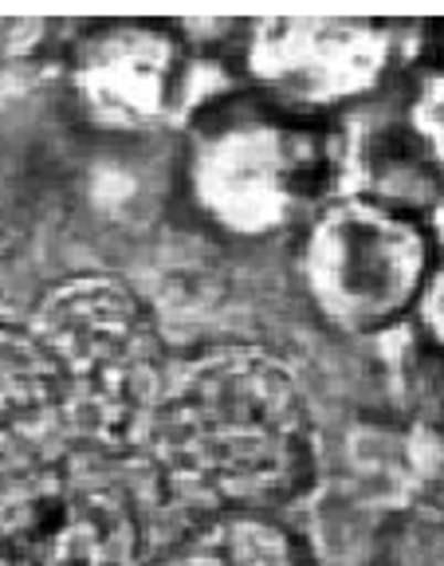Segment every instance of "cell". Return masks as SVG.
<instances>
[{
    "instance_id": "6",
    "label": "cell",
    "mask_w": 444,
    "mask_h": 566,
    "mask_svg": "<svg viewBox=\"0 0 444 566\" xmlns=\"http://www.w3.org/2000/svg\"><path fill=\"white\" fill-rule=\"evenodd\" d=\"M299 150L295 138L267 123L229 126L197 150L193 189L213 221L232 232H267L295 205Z\"/></svg>"
},
{
    "instance_id": "10",
    "label": "cell",
    "mask_w": 444,
    "mask_h": 566,
    "mask_svg": "<svg viewBox=\"0 0 444 566\" xmlns=\"http://www.w3.org/2000/svg\"><path fill=\"white\" fill-rule=\"evenodd\" d=\"M413 130L421 134L429 154L444 166V75L425 83V91H421L417 106H413Z\"/></svg>"
},
{
    "instance_id": "9",
    "label": "cell",
    "mask_w": 444,
    "mask_h": 566,
    "mask_svg": "<svg viewBox=\"0 0 444 566\" xmlns=\"http://www.w3.org/2000/svg\"><path fill=\"white\" fill-rule=\"evenodd\" d=\"M166 566H303L292 531L264 512H221L189 535Z\"/></svg>"
},
{
    "instance_id": "8",
    "label": "cell",
    "mask_w": 444,
    "mask_h": 566,
    "mask_svg": "<svg viewBox=\"0 0 444 566\" xmlns=\"http://www.w3.org/2000/svg\"><path fill=\"white\" fill-rule=\"evenodd\" d=\"M60 374L32 327L0 323V457L60 460L72 449Z\"/></svg>"
},
{
    "instance_id": "4",
    "label": "cell",
    "mask_w": 444,
    "mask_h": 566,
    "mask_svg": "<svg viewBox=\"0 0 444 566\" xmlns=\"http://www.w3.org/2000/svg\"><path fill=\"white\" fill-rule=\"evenodd\" d=\"M303 272L330 323L370 331L398 315L421 287L425 240L382 205L338 201L307 237Z\"/></svg>"
},
{
    "instance_id": "2",
    "label": "cell",
    "mask_w": 444,
    "mask_h": 566,
    "mask_svg": "<svg viewBox=\"0 0 444 566\" xmlns=\"http://www.w3.org/2000/svg\"><path fill=\"white\" fill-rule=\"evenodd\" d=\"M32 335L60 374L75 441L142 444L158 409L161 346L146 307L115 280H72L44 295Z\"/></svg>"
},
{
    "instance_id": "11",
    "label": "cell",
    "mask_w": 444,
    "mask_h": 566,
    "mask_svg": "<svg viewBox=\"0 0 444 566\" xmlns=\"http://www.w3.org/2000/svg\"><path fill=\"white\" fill-rule=\"evenodd\" d=\"M425 323H429V331H433L436 343L444 346V272L436 275V283L425 295Z\"/></svg>"
},
{
    "instance_id": "3",
    "label": "cell",
    "mask_w": 444,
    "mask_h": 566,
    "mask_svg": "<svg viewBox=\"0 0 444 566\" xmlns=\"http://www.w3.org/2000/svg\"><path fill=\"white\" fill-rule=\"evenodd\" d=\"M0 566H138L134 512L67 457H0Z\"/></svg>"
},
{
    "instance_id": "5",
    "label": "cell",
    "mask_w": 444,
    "mask_h": 566,
    "mask_svg": "<svg viewBox=\"0 0 444 566\" xmlns=\"http://www.w3.org/2000/svg\"><path fill=\"white\" fill-rule=\"evenodd\" d=\"M385 63L382 32L366 20L276 17L252 35V71L303 103H335L370 87Z\"/></svg>"
},
{
    "instance_id": "1",
    "label": "cell",
    "mask_w": 444,
    "mask_h": 566,
    "mask_svg": "<svg viewBox=\"0 0 444 566\" xmlns=\"http://www.w3.org/2000/svg\"><path fill=\"white\" fill-rule=\"evenodd\" d=\"M142 444L181 495L221 512H264L311 476L307 401L292 370L252 350L169 378Z\"/></svg>"
},
{
    "instance_id": "7",
    "label": "cell",
    "mask_w": 444,
    "mask_h": 566,
    "mask_svg": "<svg viewBox=\"0 0 444 566\" xmlns=\"http://www.w3.org/2000/svg\"><path fill=\"white\" fill-rule=\"evenodd\" d=\"M173 80V48L146 28H115L95 35L80 55L75 87L87 115L115 130L161 118Z\"/></svg>"
}]
</instances>
